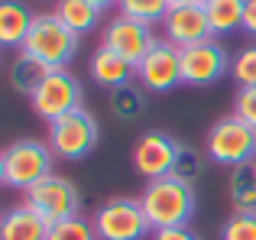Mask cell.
Here are the masks:
<instances>
[{
  "label": "cell",
  "instance_id": "6da1fadb",
  "mask_svg": "<svg viewBox=\"0 0 256 240\" xmlns=\"http://www.w3.org/2000/svg\"><path fill=\"white\" fill-rule=\"evenodd\" d=\"M140 204L146 211L150 228L162 230V228H188L198 198H194V185L182 182L175 176H162V178L146 182L143 195H140Z\"/></svg>",
  "mask_w": 256,
  "mask_h": 240
},
{
  "label": "cell",
  "instance_id": "7a4b0ae2",
  "mask_svg": "<svg viewBox=\"0 0 256 240\" xmlns=\"http://www.w3.org/2000/svg\"><path fill=\"white\" fill-rule=\"evenodd\" d=\"M78 39L82 36L72 32L56 13H36L32 30H30V36H26V42H23L20 52L36 56L39 62H46L49 68H68V62L78 52Z\"/></svg>",
  "mask_w": 256,
  "mask_h": 240
},
{
  "label": "cell",
  "instance_id": "3957f363",
  "mask_svg": "<svg viewBox=\"0 0 256 240\" xmlns=\"http://www.w3.org/2000/svg\"><path fill=\"white\" fill-rule=\"evenodd\" d=\"M98 140H100V126H98V120H94V114L88 108H78V110H72V114L52 120L46 143L56 152V159L75 162V159L91 156Z\"/></svg>",
  "mask_w": 256,
  "mask_h": 240
},
{
  "label": "cell",
  "instance_id": "277c9868",
  "mask_svg": "<svg viewBox=\"0 0 256 240\" xmlns=\"http://www.w3.org/2000/svg\"><path fill=\"white\" fill-rule=\"evenodd\" d=\"M208 156L230 169L256 162V126L240 120L237 114L220 117L208 133Z\"/></svg>",
  "mask_w": 256,
  "mask_h": 240
},
{
  "label": "cell",
  "instance_id": "5b68a950",
  "mask_svg": "<svg viewBox=\"0 0 256 240\" xmlns=\"http://www.w3.org/2000/svg\"><path fill=\"white\" fill-rule=\"evenodd\" d=\"M4 159H6V185L30 192L36 182H42L46 176H52L56 152L49 150V143L26 136V140H13L4 150Z\"/></svg>",
  "mask_w": 256,
  "mask_h": 240
},
{
  "label": "cell",
  "instance_id": "8992f818",
  "mask_svg": "<svg viewBox=\"0 0 256 240\" xmlns=\"http://www.w3.org/2000/svg\"><path fill=\"white\" fill-rule=\"evenodd\" d=\"M100 240H143L150 234V221L140 198H110L91 218Z\"/></svg>",
  "mask_w": 256,
  "mask_h": 240
},
{
  "label": "cell",
  "instance_id": "52a82bcc",
  "mask_svg": "<svg viewBox=\"0 0 256 240\" xmlns=\"http://www.w3.org/2000/svg\"><path fill=\"white\" fill-rule=\"evenodd\" d=\"M82 98H84L82 82L68 68H52L42 78V84L36 88V94L30 98V104L46 124H52V120H58V117L82 108Z\"/></svg>",
  "mask_w": 256,
  "mask_h": 240
},
{
  "label": "cell",
  "instance_id": "ba28073f",
  "mask_svg": "<svg viewBox=\"0 0 256 240\" xmlns=\"http://www.w3.org/2000/svg\"><path fill=\"white\" fill-rule=\"evenodd\" d=\"M26 204H30L36 214H42L49 224H58V221H68V218L82 214V195L78 188L68 182L65 176H46L42 182H36L30 192H26Z\"/></svg>",
  "mask_w": 256,
  "mask_h": 240
},
{
  "label": "cell",
  "instance_id": "9c48e42d",
  "mask_svg": "<svg viewBox=\"0 0 256 240\" xmlns=\"http://www.w3.org/2000/svg\"><path fill=\"white\" fill-rule=\"evenodd\" d=\"M178 152H182V143L175 136H169L166 130H146L143 136L133 143L130 162H133V169H136L146 182H152V178L172 176Z\"/></svg>",
  "mask_w": 256,
  "mask_h": 240
},
{
  "label": "cell",
  "instance_id": "30bf717a",
  "mask_svg": "<svg viewBox=\"0 0 256 240\" xmlns=\"http://www.w3.org/2000/svg\"><path fill=\"white\" fill-rule=\"evenodd\" d=\"M182 52V84H192V88H204L214 84L230 72V56L218 39H208V42L188 46Z\"/></svg>",
  "mask_w": 256,
  "mask_h": 240
},
{
  "label": "cell",
  "instance_id": "8fae6325",
  "mask_svg": "<svg viewBox=\"0 0 256 240\" xmlns=\"http://www.w3.org/2000/svg\"><path fill=\"white\" fill-rule=\"evenodd\" d=\"M136 82L152 94H166L182 84V52L172 42L159 39L150 52L143 56V62L136 65Z\"/></svg>",
  "mask_w": 256,
  "mask_h": 240
},
{
  "label": "cell",
  "instance_id": "7c38bea8",
  "mask_svg": "<svg viewBox=\"0 0 256 240\" xmlns=\"http://www.w3.org/2000/svg\"><path fill=\"white\" fill-rule=\"evenodd\" d=\"M156 42H159V39H156V32H152L150 23L130 20V16H124V13H117V16L104 26V39H100V46H104V49L124 56L126 62H133V65L143 62V56Z\"/></svg>",
  "mask_w": 256,
  "mask_h": 240
},
{
  "label": "cell",
  "instance_id": "4fadbf2b",
  "mask_svg": "<svg viewBox=\"0 0 256 240\" xmlns=\"http://www.w3.org/2000/svg\"><path fill=\"white\" fill-rule=\"evenodd\" d=\"M162 32H166V42H172L175 49H188V46L214 39L208 13H204V4L169 6V13L162 16Z\"/></svg>",
  "mask_w": 256,
  "mask_h": 240
},
{
  "label": "cell",
  "instance_id": "5bb4252c",
  "mask_svg": "<svg viewBox=\"0 0 256 240\" xmlns=\"http://www.w3.org/2000/svg\"><path fill=\"white\" fill-rule=\"evenodd\" d=\"M49 230L52 224L42 214H36L30 204L10 208L0 218V240H49Z\"/></svg>",
  "mask_w": 256,
  "mask_h": 240
},
{
  "label": "cell",
  "instance_id": "9a60e30c",
  "mask_svg": "<svg viewBox=\"0 0 256 240\" xmlns=\"http://www.w3.org/2000/svg\"><path fill=\"white\" fill-rule=\"evenodd\" d=\"M88 68H91V78L100 84V88H110V91L114 88H124V84H130L133 78H136V65L126 62V58L117 56V52L104 49V46L91 56Z\"/></svg>",
  "mask_w": 256,
  "mask_h": 240
},
{
  "label": "cell",
  "instance_id": "2e32d148",
  "mask_svg": "<svg viewBox=\"0 0 256 240\" xmlns=\"http://www.w3.org/2000/svg\"><path fill=\"white\" fill-rule=\"evenodd\" d=\"M36 13L20 0H0V49H23Z\"/></svg>",
  "mask_w": 256,
  "mask_h": 240
},
{
  "label": "cell",
  "instance_id": "e0dca14e",
  "mask_svg": "<svg viewBox=\"0 0 256 240\" xmlns=\"http://www.w3.org/2000/svg\"><path fill=\"white\" fill-rule=\"evenodd\" d=\"M49 72L52 68L46 62H39L36 56L20 52V56L13 58V65H10V84H13V91H16V94L32 98V94H36V88L42 84V78L49 75Z\"/></svg>",
  "mask_w": 256,
  "mask_h": 240
},
{
  "label": "cell",
  "instance_id": "ac0fdd59",
  "mask_svg": "<svg viewBox=\"0 0 256 240\" xmlns=\"http://www.w3.org/2000/svg\"><path fill=\"white\" fill-rule=\"evenodd\" d=\"M227 195H230V202H234V211H240V214H256V162L230 169Z\"/></svg>",
  "mask_w": 256,
  "mask_h": 240
},
{
  "label": "cell",
  "instance_id": "d6986e66",
  "mask_svg": "<svg viewBox=\"0 0 256 240\" xmlns=\"http://www.w3.org/2000/svg\"><path fill=\"white\" fill-rule=\"evenodd\" d=\"M100 6H94L91 0H56V16L68 26L72 32L84 36L100 23Z\"/></svg>",
  "mask_w": 256,
  "mask_h": 240
},
{
  "label": "cell",
  "instance_id": "ffe728a7",
  "mask_svg": "<svg viewBox=\"0 0 256 240\" xmlns=\"http://www.w3.org/2000/svg\"><path fill=\"white\" fill-rule=\"evenodd\" d=\"M244 10L246 0H204V13L214 36H224V32H234L237 26H244Z\"/></svg>",
  "mask_w": 256,
  "mask_h": 240
},
{
  "label": "cell",
  "instance_id": "44dd1931",
  "mask_svg": "<svg viewBox=\"0 0 256 240\" xmlns=\"http://www.w3.org/2000/svg\"><path fill=\"white\" fill-rule=\"evenodd\" d=\"M146 108V98H143V84H124V88H114L110 91V110L114 117L120 120H136Z\"/></svg>",
  "mask_w": 256,
  "mask_h": 240
},
{
  "label": "cell",
  "instance_id": "7402d4cb",
  "mask_svg": "<svg viewBox=\"0 0 256 240\" xmlns=\"http://www.w3.org/2000/svg\"><path fill=\"white\" fill-rule=\"evenodd\" d=\"M120 13L130 20H140V23H162V16L169 13V0H117Z\"/></svg>",
  "mask_w": 256,
  "mask_h": 240
},
{
  "label": "cell",
  "instance_id": "603a6c76",
  "mask_svg": "<svg viewBox=\"0 0 256 240\" xmlns=\"http://www.w3.org/2000/svg\"><path fill=\"white\" fill-rule=\"evenodd\" d=\"M49 240H100V237H98V230H94V221L75 214V218H68V221L52 224Z\"/></svg>",
  "mask_w": 256,
  "mask_h": 240
},
{
  "label": "cell",
  "instance_id": "cb8c5ba5",
  "mask_svg": "<svg viewBox=\"0 0 256 240\" xmlns=\"http://www.w3.org/2000/svg\"><path fill=\"white\" fill-rule=\"evenodd\" d=\"M220 240H256V214L234 211L220 228Z\"/></svg>",
  "mask_w": 256,
  "mask_h": 240
},
{
  "label": "cell",
  "instance_id": "d4e9b609",
  "mask_svg": "<svg viewBox=\"0 0 256 240\" xmlns=\"http://www.w3.org/2000/svg\"><path fill=\"white\" fill-rule=\"evenodd\" d=\"M230 72H234V82H237L240 88H253L256 84V46H246V49L237 52Z\"/></svg>",
  "mask_w": 256,
  "mask_h": 240
},
{
  "label": "cell",
  "instance_id": "484cf974",
  "mask_svg": "<svg viewBox=\"0 0 256 240\" xmlns=\"http://www.w3.org/2000/svg\"><path fill=\"white\" fill-rule=\"evenodd\" d=\"M172 176L175 178H182V182H188L192 185L194 178L201 176V156L194 150H185L182 146V152H178V159H175V169H172Z\"/></svg>",
  "mask_w": 256,
  "mask_h": 240
},
{
  "label": "cell",
  "instance_id": "4316f807",
  "mask_svg": "<svg viewBox=\"0 0 256 240\" xmlns=\"http://www.w3.org/2000/svg\"><path fill=\"white\" fill-rule=\"evenodd\" d=\"M234 114L240 120H246L250 126H256V84L237 91V98H234Z\"/></svg>",
  "mask_w": 256,
  "mask_h": 240
},
{
  "label": "cell",
  "instance_id": "83f0119b",
  "mask_svg": "<svg viewBox=\"0 0 256 240\" xmlns=\"http://www.w3.org/2000/svg\"><path fill=\"white\" fill-rule=\"evenodd\" d=\"M152 240H198L188 228H162V230H152Z\"/></svg>",
  "mask_w": 256,
  "mask_h": 240
},
{
  "label": "cell",
  "instance_id": "f1b7e54d",
  "mask_svg": "<svg viewBox=\"0 0 256 240\" xmlns=\"http://www.w3.org/2000/svg\"><path fill=\"white\" fill-rule=\"evenodd\" d=\"M244 30L256 36V0H246V10H244Z\"/></svg>",
  "mask_w": 256,
  "mask_h": 240
},
{
  "label": "cell",
  "instance_id": "f546056e",
  "mask_svg": "<svg viewBox=\"0 0 256 240\" xmlns=\"http://www.w3.org/2000/svg\"><path fill=\"white\" fill-rule=\"evenodd\" d=\"M0 185H6V159H4V150H0Z\"/></svg>",
  "mask_w": 256,
  "mask_h": 240
},
{
  "label": "cell",
  "instance_id": "4dcf8cb0",
  "mask_svg": "<svg viewBox=\"0 0 256 240\" xmlns=\"http://www.w3.org/2000/svg\"><path fill=\"white\" fill-rule=\"evenodd\" d=\"M172 6H192V4H204V0H169Z\"/></svg>",
  "mask_w": 256,
  "mask_h": 240
},
{
  "label": "cell",
  "instance_id": "1f68e13d",
  "mask_svg": "<svg viewBox=\"0 0 256 240\" xmlns=\"http://www.w3.org/2000/svg\"><path fill=\"white\" fill-rule=\"evenodd\" d=\"M91 4H94V6H100V10H107V6L117 4V0H91Z\"/></svg>",
  "mask_w": 256,
  "mask_h": 240
},
{
  "label": "cell",
  "instance_id": "d6a6232c",
  "mask_svg": "<svg viewBox=\"0 0 256 240\" xmlns=\"http://www.w3.org/2000/svg\"><path fill=\"white\" fill-rule=\"evenodd\" d=\"M0 218H4V214H0Z\"/></svg>",
  "mask_w": 256,
  "mask_h": 240
}]
</instances>
